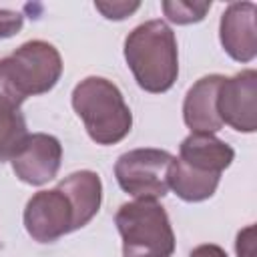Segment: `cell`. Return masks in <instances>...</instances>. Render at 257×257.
<instances>
[{
	"instance_id": "obj_1",
	"label": "cell",
	"mask_w": 257,
	"mask_h": 257,
	"mask_svg": "<svg viewBox=\"0 0 257 257\" xmlns=\"http://www.w3.org/2000/svg\"><path fill=\"white\" fill-rule=\"evenodd\" d=\"M124 60L147 92H167L179 76L177 38L163 20H147L133 28L124 40Z\"/></svg>"
},
{
	"instance_id": "obj_2",
	"label": "cell",
	"mask_w": 257,
	"mask_h": 257,
	"mask_svg": "<svg viewBox=\"0 0 257 257\" xmlns=\"http://www.w3.org/2000/svg\"><path fill=\"white\" fill-rule=\"evenodd\" d=\"M72 108L96 145L120 143L133 126V112L118 86L104 76H86L72 90Z\"/></svg>"
},
{
	"instance_id": "obj_3",
	"label": "cell",
	"mask_w": 257,
	"mask_h": 257,
	"mask_svg": "<svg viewBox=\"0 0 257 257\" xmlns=\"http://www.w3.org/2000/svg\"><path fill=\"white\" fill-rule=\"evenodd\" d=\"M62 74V56L46 40H28L0 60V94L16 104L56 86Z\"/></svg>"
},
{
	"instance_id": "obj_4",
	"label": "cell",
	"mask_w": 257,
	"mask_h": 257,
	"mask_svg": "<svg viewBox=\"0 0 257 257\" xmlns=\"http://www.w3.org/2000/svg\"><path fill=\"white\" fill-rule=\"evenodd\" d=\"M122 257H173L175 233L163 205L151 199L122 203L114 215Z\"/></svg>"
},
{
	"instance_id": "obj_5",
	"label": "cell",
	"mask_w": 257,
	"mask_h": 257,
	"mask_svg": "<svg viewBox=\"0 0 257 257\" xmlns=\"http://www.w3.org/2000/svg\"><path fill=\"white\" fill-rule=\"evenodd\" d=\"M173 155L163 149H133L114 163L118 187L137 199H163L169 193V171Z\"/></svg>"
},
{
	"instance_id": "obj_6",
	"label": "cell",
	"mask_w": 257,
	"mask_h": 257,
	"mask_svg": "<svg viewBox=\"0 0 257 257\" xmlns=\"http://www.w3.org/2000/svg\"><path fill=\"white\" fill-rule=\"evenodd\" d=\"M22 219L26 233L38 243H54L62 235L76 231L72 205L58 187L34 193L24 207Z\"/></svg>"
},
{
	"instance_id": "obj_7",
	"label": "cell",
	"mask_w": 257,
	"mask_h": 257,
	"mask_svg": "<svg viewBox=\"0 0 257 257\" xmlns=\"http://www.w3.org/2000/svg\"><path fill=\"white\" fill-rule=\"evenodd\" d=\"M217 114L223 124H229L239 133H255L257 72L253 68L223 78L217 92Z\"/></svg>"
},
{
	"instance_id": "obj_8",
	"label": "cell",
	"mask_w": 257,
	"mask_h": 257,
	"mask_svg": "<svg viewBox=\"0 0 257 257\" xmlns=\"http://www.w3.org/2000/svg\"><path fill=\"white\" fill-rule=\"evenodd\" d=\"M62 161V145L56 137L46 133H32L26 137L20 151L14 155V175L32 187H40L58 175Z\"/></svg>"
},
{
	"instance_id": "obj_9",
	"label": "cell",
	"mask_w": 257,
	"mask_h": 257,
	"mask_svg": "<svg viewBox=\"0 0 257 257\" xmlns=\"http://www.w3.org/2000/svg\"><path fill=\"white\" fill-rule=\"evenodd\" d=\"M257 6L253 2H231L221 14L219 40L223 50L237 62H251L257 56Z\"/></svg>"
},
{
	"instance_id": "obj_10",
	"label": "cell",
	"mask_w": 257,
	"mask_h": 257,
	"mask_svg": "<svg viewBox=\"0 0 257 257\" xmlns=\"http://www.w3.org/2000/svg\"><path fill=\"white\" fill-rule=\"evenodd\" d=\"M223 78V74H207L187 90L183 100V120L193 133L213 135L223 126L217 114V92Z\"/></svg>"
},
{
	"instance_id": "obj_11",
	"label": "cell",
	"mask_w": 257,
	"mask_h": 257,
	"mask_svg": "<svg viewBox=\"0 0 257 257\" xmlns=\"http://www.w3.org/2000/svg\"><path fill=\"white\" fill-rule=\"evenodd\" d=\"M177 159L193 171L221 177V173L233 163L235 151L231 145L217 139L215 135L191 133L183 139Z\"/></svg>"
},
{
	"instance_id": "obj_12",
	"label": "cell",
	"mask_w": 257,
	"mask_h": 257,
	"mask_svg": "<svg viewBox=\"0 0 257 257\" xmlns=\"http://www.w3.org/2000/svg\"><path fill=\"white\" fill-rule=\"evenodd\" d=\"M70 201L74 211V227L82 229L92 221V217L100 209L102 201V183L94 171H76L62 179L56 185Z\"/></svg>"
},
{
	"instance_id": "obj_13",
	"label": "cell",
	"mask_w": 257,
	"mask_h": 257,
	"mask_svg": "<svg viewBox=\"0 0 257 257\" xmlns=\"http://www.w3.org/2000/svg\"><path fill=\"white\" fill-rule=\"evenodd\" d=\"M219 181H221L219 175L193 171L187 165H183L177 157L173 159L169 171V189H173L175 195L187 203H199L211 199L219 187Z\"/></svg>"
},
{
	"instance_id": "obj_14",
	"label": "cell",
	"mask_w": 257,
	"mask_h": 257,
	"mask_svg": "<svg viewBox=\"0 0 257 257\" xmlns=\"http://www.w3.org/2000/svg\"><path fill=\"white\" fill-rule=\"evenodd\" d=\"M28 137L20 104L0 94V163L12 161Z\"/></svg>"
},
{
	"instance_id": "obj_15",
	"label": "cell",
	"mask_w": 257,
	"mask_h": 257,
	"mask_svg": "<svg viewBox=\"0 0 257 257\" xmlns=\"http://www.w3.org/2000/svg\"><path fill=\"white\" fill-rule=\"evenodd\" d=\"M165 16L175 24H193L201 22L205 14L211 10V2H183V0H165L163 4Z\"/></svg>"
},
{
	"instance_id": "obj_16",
	"label": "cell",
	"mask_w": 257,
	"mask_h": 257,
	"mask_svg": "<svg viewBox=\"0 0 257 257\" xmlns=\"http://www.w3.org/2000/svg\"><path fill=\"white\" fill-rule=\"evenodd\" d=\"M94 8L108 20H124L141 8V2H94Z\"/></svg>"
},
{
	"instance_id": "obj_17",
	"label": "cell",
	"mask_w": 257,
	"mask_h": 257,
	"mask_svg": "<svg viewBox=\"0 0 257 257\" xmlns=\"http://www.w3.org/2000/svg\"><path fill=\"white\" fill-rule=\"evenodd\" d=\"M22 24H24V16L20 12L0 8V40L18 34L22 30Z\"/></svg>"
},
{
	"instance_id": "obj_18",
	"label": "cell",
	"mask_w": 257,
	"mask_h": 257,
	"mask_svg": "<svg viewBox=\"0 0 257 257\" xmlns=\"http://www.w3.org/2000/svg\"><path fill=\"white\" fill-rule=\"evenodd\" d=\"M237 257H255V227L247 225L243 231L237 233L235 241Z\"/></svg>"
},
{
	"instance_id": "obj_19",
	"label": "cell",
	"mask_w": 257,
	"mask_h": 257,
	"mask_svg": "<svg viewBox=\"0 0 257 257\" xmlns=\"http://www.w3.org/2000/svg\"><path fill=\"white\" fill-rule=\"evenodd\" d=\"M189 257H229V255L225 253L223 247H219L215 243H203V245L195 247Z\"/></svg>"
},
{
	"instance_id": "obj_20",
	"label": "cell",
	"mask_w": 257,
	"mask_h": 257,
	"mask_svg": "<svg viewBox=\"0 0 257 257\" xmlns=\"http://www.w3.org/2000/svg\"><path fill=\"white\" fill-rule=\"evenodd\" d=\"M0 245H2V243H0Z\"/></svg>"
}]
</instances>
